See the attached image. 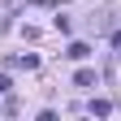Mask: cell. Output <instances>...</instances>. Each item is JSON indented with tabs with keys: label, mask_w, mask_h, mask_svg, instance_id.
<instances>
[{
	"label": "cell",
	"mask_w": 121,
	"mask_h": 121,
	"mask_svg": "<svg viewBox=\"0 0 121 121\" xmlns=\"http://www.w3.org/2000/svg\"><path fill=\"white\" fill-rule=\"evenodd\" d=\"M73 86H95V69H78L73 73Z\"/></svg>",
	"instance_id": "3957f363"
},
{
	"label": "cell",
	"mask_w": 121,
	"mask_h": 121,
	"mask_svg": "<svg viewBox=\"0 0 121 121\" xmlns=\"http://www.w3.org/2000/svg\"><path fill=\"white\" fill-rule=\"evenodd\" d=\"M9 86H13V82H9V78H4V73H0V95H4V91H9Z\"/></svg>",
	"instance_id": "8992f818"
},
{
	"label": "cell",
	"mask_w": 121,
	"mask_h": 121,
	"mask_svg": "<svg viewBox=\"0 0 121 121\" xmlns=\"http://www.w3.org/2000/svg\"><path fill=\"white\" fill-rule=\"evenodd\" d=\"M35 65H39V56H30V52L26 56H9V69H35Z\"/></svg>",
	"instance_id": "7a4b0ae2"
},
{
	"label": "cell",
	"mask_w": 121,
	"mask_h": 121,
	"mask_svg": "<svg viewBox=\"0 0 121 121\" xmlns=\"http://www.w3.org/2000/svg\"><path fill=\"white\" fill-rule=\"evenodd\" d=\"M112 48H117V60H121V30H117V35H112Z\"/></svg>",
	"instance_id": "5b68a950"
},
{
	"label": "cell",
	"mask_w": 121,
	"mask_h": 121,
	"mask_svg": "<svg viewBox=\"0 0 121 121\" xmlns=\"http://www.w3.org/2000/svg\"><path fill=\"white\" fill-rule=\"evenodd\" d=\"M91 112H95V117H108V112H112V104H108V99H95V104H91Z\"/></svg>",
	"instance_id": "277c9868"
},
{
	"label": "cell",
	"mask_w": 121,
	"mask_h": 121,
	"mask_svg": "<svg viewBox=\"0 0 121 121\" xmlns=\"http://www.w3.org/2000/svg\"><path fill=\"white\" fill-rule=\"evenodd\" d=\"M65 56H69V60H86V56H91V43H82V39H73L69 48H65Z\"/></svg>",
	"instance_id": "6da1fadb"
}]
</instances>
